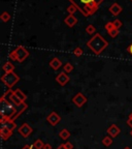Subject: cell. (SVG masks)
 <instances>
[{
  "instance_id": "cell-1",
  "label": "cell",
  "mask_w": 132,
  "mask_h": 149,
  "mask_svg": "<svg viewBox=\"0 0 132 149\" xmlns=\"http://www.w3.org/2000/svg\"><path fill=\"white\" fill-rule=\"evenodd\" d=\"M70 4L75 5L79 13L83 14L84 17H89L95 14L99 8V5L104 0H68Z\"/></svg>"
},
{
  "instance_id": "cell-2",
  "label": "cell",
  "mask_w": 132,
  "mask_h": 149,
  "mask_svg": "<svg viewBox=\"0 0 132 149\" xmlns=\"http://www.w3.org/2000/svg\"><path fill=\"white\" fill-rule=\"evenodd\" d=\"M109 46V42L102 37L101 34L96 33L93 35V37L90 40L87 42V47L89 49L95 54V55H99L102 52L104 51Z\"/></svg>"
},
{
  "instance_id": "cell-3",
  "label": "cell",
  "mask_w": 132,
  "mask_h": 149,
  "mask_svg": "<svg viewBox=\"0 0 132 149\" xmlns=\"http://www.w3.org/2000/svg\"><path fill=\"white\" fill-rule=\"evenodd\" d=\"M0 112H1L0 122L6 120V119H12L15 113H16L15 105L4 95L1 96V100H0Z\"/></svg>"
},
{
  "instance_id": "cell-4",
  "label": "cell",
  "mask_w": 132,
  "mask_h": 149,
  "mask_svg": "<svg viewBox=\"0 0 132 149\" xmlns=\"http://www.w3.org/2000/svg\"><path fill=\"white\" fill-rule=\"evenodd\" d=\"M29 57V52L23 46H18L15 50H12L9 53V58L14 61H18V62L22 63L25 61L26 59Z\"/></svg>"
},
{
  "instance_id": "cell-5",
  "label": "cell",
  "mask_w": 132,
  "mask_h": 149,
  "mask_svg": "<svg viewBox=\"0 0 132 149\" xmlns=\"http://www.w3.org/2000/svg\"><path fill=\"white\" fill-rule=\"evenodd\" d=\"M1 81H2V83H4V85L7 88L12 89V87L20 81V77H19L15 72H6V74H4L2 77H1Z\"/></svg>"
},
{
  "instance_id": "cell-6",
  "label": "cell",
  "mask_w": 132,
  "mask_h": 149,
  "mask_svg": "<svg viewBox=\"0 0 132 149\" xmlns=\"http://www.w3.org/2000/svg\"><path fill=\"white\" fill-rule=\"evenodd\" d=\"M87 102H88L87 97L84 95L83 93H81V92L77 93V94H75V95L72 97V102H73L74 105L77 106V107H79V108H82L84 105H85V104H86Z\"/></svg>"
},
{
  "instance_id": "cell-7",
  "label": "cell",
  "mask_w": 132,
  "mask_h": 149,
  "mask_svg": "<svg viewBox=\"0 0 132 149\" xmlns=\"http://www.w3.org/2000/svg\"><path fill=\"white\" fill-rule=\"evenodd\" d=\"M33 130L28 123H23L20 127L18 128V133L22 136L23 138H28L32 134Z\"/></svg>"
},
{
  "instance_id": "cell-8",
  "label": "cell",
  "mask_w": 132,
  "mask_h": 149,
  "mask_svg": "<svg viewBox=\"0 0 132 149\" xmlns=\"http://www.w3.org/2000/svg\"><path fill=\"white\" fill-rule=\"evenodd\" d=\"M46 121H48L52 126H56L61 121V116L58 113H56V112H52L51 114H49L46 116Z\"/></svg>"
},
{
  "instance_id": "cell-9",
  "label": "cell",
  "mask_w": 132,
  "mask_h": 149,
  "mask_svg": "<svg viewBox=\"0 0 132 149\" xmlns=\"http://www.w3.org/2000/svg\"><path fill=\"white\" fill-rule=\"evenodd\" d=\"M69 80H70L69 76L67 74V72H61L60 74L56 77V82H57L60 86H65V85L69 82Z\"/></svg>"
},
{
  "instance_id": "cell-10",
  "label": "cell",
  "mask_w": 132,
  "mask_h": 149,
  "mask_svg": "<svg viewBox=\"0 0 132 149\" xmlns=\"http://www.w3.org/2000/svg\"><path fill=\"white\" fill-rule=\"evenodd\" d=\"M121 133V130L119 126H117L116 124H111L109 128H107V134L109 136H111V138H116L120 135Z\"/></svg>"
},
{
  "instance_id": "cell-11",
  "label": "cell",
  "mask_w": 132,
  "mask_h": 149,
  "mask_svg": "<svg viewBox=\"0 0 132 149\" xmlns=\"http://www.w3.org/2000/svg\"><path fill=\"white\" fill-rule=\"evenodd\" d=\"M0 136H1V139L3 141H6V140H8L12 136V130H8L5 126H1V128H0Z\"/></svg>"
},
{
  "instance_id": "cell-12",
  "label": "cell",
  "mask_w": 132,
  "mask_h": 149,
  "mask_svg": "<svg viewBox=\"0 0 132 149\" xmlns=\"http://www.w3.org/2000/svg\"><path fill=\"white\" fill-rule=\"evenodd\" d=\"M64 23L68 26V27H73L74 25H77V19L73 16V15H68L66 18L64 19Z\"/></svg>"
},
{
  "instance_id": "cell-13",
  "label": "cell",
  "mask_w": 132,
  "mask_h": 149,
  "mask_svg": "<svg viewBox=\"0 0 132 149\" xmlns=\"http://www.w3.org/2000/svg\"><path fill=\"white\" fill-rule=\"evenodd\" d=\"M109 9V12H111V14L115 17L119 16L120 13L122 12V7H121V5L118 4V3H114V4H111Z\"/></svg>"
},
{
  "instance_id": "cell-14",
  "label": "cell",
  "mask_w": 132,
  "mask_h": 149,
  "mask_svg": "<svg viewBox=\"0 0 132 149\" xmlns=\"http://www.w3.org/2000/svg\"><path fill=\"white\" fill-rule=\"evenodd\" d=\"M50 66H51L54 70H58L59 68L62 66V62H61L60 59H58L57 57H54V58L50 61Z\"/></svg>"
},
{
  "instance_id": "cell-15",
  "label": "cell",
  "mask_w": 132,
  "mask_h": 149,
  "mask_svg": "<svg viewBox=\"0 0 132 149\" xmlns=\"http://www.w3.org/2000/svg\"><path fill=\"white\" fill-rule=\"evenodd\" d=\"M1 126H5V127L8 128V130H14L15 128L17 127V124L15 123V121L12 120V119H6V120L1 122Z\"/></svg>"
},
{
  "instance_id": "cell-16",
  "label": "cell",
  "mask_w": 132,
  "mask_h": 149,
  "mask_svg": "<svg viewBox=\"0 0 132 149\" xmlns=\"http://www.w3.org/2000/svg\"><path fill=\"white\" fill-rule=\"evenodd\" d=\"M2 70H4V74H6V72H12L15 70V65L12 64V62L7 61V62H5L4 65L2 66Z\"/></svg>"
},
{
  "instance_id": "cell-17",
  "label": "cell",
  "mask_w": 132,
  "mask_h": 149,
  "mask_svg": "<svg viewBox=\"0 0 132 149\" xmlns=\"http://www.w3.org/2000/svg\"><path fill=\"white\" fill-rule=\"evenodd\" d=\"M14 93L16 94L17 96H18L20 100H22L23 102H26V100H27V95H26L25 93L23 92V91L21 90V89H19V88H17L16 90H14Z\"/></svg>"
},
{
  "instance_id": "cell-18",
  "label": "cell",
  "mask_w": 132,
  "mask_h": 149,
  "mask_svg": "<svg viewBox=\"0 0 132 149\" xmlns=\"http://www.w3.org/2000/svg\"><path fill=\"white\" fill-rule=\"evenodd\" d=\"M59 137H60L62 140H67L68 138L70 137L69 130H66V128H63V130H61L60 133H59Z\"/></svg>"
},
{
  "instance_id": "cell-19",
  "label": "cell",
  "mask_w": 132,
  "mask_h": 149,
  "mask_svg": "<svg viewBox=\"0 0 132 149\" xmlns=\"http://www.w3.org/2000/svg\"><path fill=\"white\" fill-rule=\"evenodd\" d=\"M113 138L111 137V136H106V137H104L103 139H102V144L104 145L105 147H109L111 144H113Z\"/></svg>"
},
{
  "instance_id": "cell-20",
  "label": "cell",
  "mask_w": 132,
  "mask_h": 149,
  "mask_svg": "<svg viewBox=\"0 0 132 149\" xmlns=\"http://www.w3.org/2000/svg\"><path fill=\"white\" fill-rule=\"evenodd\" d=\"M10 18H12V16H10V14H9L8 12H3L2 14L0 15V19H1V21L4 22V23L8 22L9 20H10Z\"/></svg>"
},
{
  "instance_id": "cell-21",
  "label": "cell",
  "mask_w": 132,
  "mask_h": 149,
  "mask_svg": "<svg viewBox=\"0 0 132 149\" xmlns=\"http://www.w3.org/2000/svg\"><path fill=\"white\" fill-rule=\"evenodd\" d=\"M44 141H41L40 139H37L34 143H33V147L35 149H44Z\"/></svg>"
},
{
  "instance_id": "cell-22",
  "label": "cell",
  "mask_w": 132,
  "mask_h": 149,
  "mask_svg": "<svg viewBox=\"0 0 132 149\" xmlns=\"http://www.w3.org/2000/svg\"><path fill=\"white\" fill-rule=\"evenodd\" d=\"M72 70H73V65L71 64L70 62H67V63H65L64 66H63V72H71Z\"/></svg>"
},
{
  "instance_id": "cell-23",
  "label": "cell",
  "mask_w": 132,
  "mask_h": 149,
  "mask_svg": "<svg viewBox=\"0 0 132 149\" xmlns=\"http://www.w3.org/2000/svg\"><path fill=\"white\" fill-rule=\"evenodd\" d=\"M86 32L88 33V34H96V28L94 27V25H88L86 27Z\"/></svg>"
},
{
  "instance_id": "cell-24",
  "label": "cell",
  "mask_w": 132,
  "mask_h": 149,
  "mask_svg": "<svg viewBox=\"0 0 132 149\" xmlns=\"http://www.w3.org/2000/svg\"><path fill=\"white\" fill-rule=\"evenodd\" d=\"M104 28L105 30L107 31V32H109V31H111L113 29H115V25H114V22H107L106 24L104 25Z\"/></svg>"
},
{
  "instance_id": "cell-25",
  "label": "cell",
  "mask_w": 132,
  "mask_h": 149,
  "mask_svg": "<svg viewBox=\"0 0 132 149\" xmlns=\"http://www.w3.org/2000/svg\"><path fill=\"white\" fill-rule=\"evenodd\" d=\"M72 53H73V55L79 57V56H82L84 54V51H83V49H82L81 47H77V48L73 50V52H72Z\"/></svg>"
},
{
  "instance_id": "cell-26",
  "label": "cell",
  "mask_w": 132,
  "mask_h": 149,
  "mask_svg": "<svg viewBox=\"0 0 132 149\" xmlns=\"http://www.w3.org/2000/svg\"><path fill=\"white\" fill-rule=\"evenodd\" d=\"M77 12V8L75 7V5L73 4H70L69 6L67 7V13L68 15H74V13Z\"/></svg>"
},
{
  "instance_id": "cell-27",
  "label": "cell",
  "mask_w": 132,
  "mask_h": 149,
  "mask_svg": "<svg viewBox=\"0 0 132 149\" xmlns=\"http://www.w3.org/2000/svg\"><path fill=\"white\" fill-rule=\"evenodd\" d=\"M109 34L111 35V36L113 37V38H115V37L118 36V34H119V29H117V28H115V29H113V30H111V31H109Z\"/></svg>"
},
{
  "instance_id": "cell-28",
  "label": "cell",
  "mask_w": 132,
  "mask_h": 149,
  "mask_svg": "<svg viewBox=\"0 0 132 149\" xmlns=\"http://www.w3.org/2000/svg\"><path fill=\"white\" fill-rule=\"evenodd\" d=\"M114 25H115V27L117 28V29H120L121 27H122V22L119 20V19H116L114 21Z\"/></svg>"
},
{
  "instance_id": "cell-29",
  "label": "cell",
  "mask_w": 132,
  "mask_h": 149,
  "mask_svg": "<svg viewBox=\"0 0 132 149\" xmlns=\"http://www.w3.org/2000/svg\"><path fill=\"white\" fill-rule=\"evenodd\" d=\"M127 125H129L130 127L132 128V113L129 115V117H128V119H127Z\"/></svg>"
},
{
  "instance_id": "cell-30",
  "label": "cell",
  "mask_w": 132,
  "mask_h": 149,
  "mask_svg": "<svg viewBox=\"0 0 132 149\" xmlns=\"http://www.w3.org/2000/svg\"><path fill=\"white\" fill-rule=\"evenodd\" d=\"M64 146L67 149H73V145H72V143H70V142H66L64 144Z\"/></svg>"
},
{
  "instance_id": "cell-31",
  "label": "cell",
  "mask_w": 132,
  "mask_h": 149,
  "mask_svg": "<svg viewBox=\"0 0 132 149\" xmlns=\"http://www.w3.org/2000/svg\"><path fill=\"white\" fill-rule=\"evenodd\" d=\"M127 52H128V53L130 54V55L132 56V44L130 45V46H129V47H128V48H127Z\"/></svg>"
},
{
  "instance_id": "cell-32",
  "label": "cell",
  "mask_w": 132,
  "mask_h": 149,
  "mask_svg": "<svg viewBox=\"0 0 132 149\" xmlns=\"http://www.w3.org/2000/svg\"><path fill=\"white\" fill-rule=\"evenodd\" d=\"M44 149H52V145H50L49 143H46L44 146Z\"/></svg>"
},
{
  "instance_id": "cell-33",
  "label": "cell",
  "mask_w": 132,
  "mask_h": 149,
  "mask_svg": "<svg viewBox=\"0 0 132 149\" xmlns=\"http://www.w3.org/2000/svg\"><path fill=\"white\" fill-rule=\"evenodd\" d=\"M22 149H33V145H25Z\"/></svg>"
},
{
  "instance_id": "cell-34",
  "label": "cell",
  "mask_w": 132,
  "mask_h": 149,
  "mask_svg": "<svg viewBox=\"0 0 132 149\" xmlns=\"http://www.w3.org/2000/svg\"><path fill=\"white\" fill-rule=\"evenodd\" d=\"M57 149H67V148H66V147L64 146V144H61L60 146L57 147Z\"/></svg>"
},
{
  "instance_id": "cell-35",
  "label": "cell",
  "mask_w": 132,
  "mask_h": 149,
  "mask_svg": "<svg viewBox=\"0 0 132 149\" xmlns=\"http://www.w3.org/2000/svg\"><path fill=\"white\" fill-rule=\"evenodd\" d=\"M124 149H131V148H130V147H125Z\"/></svg>"
},
{
  "instance_id": "cell-36",
  "label": "cell",
  "mask_w": 132,
  "mask_h": 149,
  "mask_svg": "<svg viewBox=\"0 0 132 149\" xmlns=\"http://www.w3.org/2000/svg\"><path fill=\"white\" fill-rule=\"evenodd\" d=\"M130 136L132 137V130H131V132H130Z\"/></svg>"
},
{
  "instance_id": "cell-37",
  "label": "cell",
  "mask_w": 132,
  "mask_h": 149,
  "mask_svg": "<svg viewBox=\"0 0 132 149\" xmlns=\"http://www.w3.org/2000/svg\"><path fill=\"white\" fill-rule=\"evenodd\" d=\"M130 1H131V2H132V0H130Z\"/></svg>"
}]
</instances>
